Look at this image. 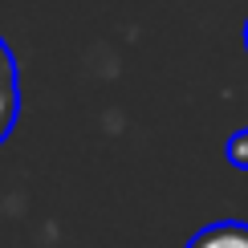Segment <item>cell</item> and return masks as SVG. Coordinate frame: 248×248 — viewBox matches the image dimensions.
Wrapping results in <instances>:
<instances>
[{"instance_id": "6da1fadb", "label": "cell", "mask_w": 248, "mask_h": 248, "mask_svg": "<svg viewBox=\"0 0 248 248\" xmlns=\"http://www.w3.org/2000/svg\"><path fill=\"white\" fill-rule=\"evenodd\" d=\"M16 114H20V90H16V61H13V49L8 41L0 37V142L13 134L16 126Z\"/></svg>"}, {"instance_id": "7a4b0ae2", "label": "cell", "mask_w": 248, "mask_h": 248, "mask_svg": "<svg viewBox=\"0 0 248 248\" xmlns=\"http://www.w3.org/2000/svg\"><path fill=\"white\" fill-rule=\"evenodd\" d=\"M187 248H248V224H240V220L208 224L187 240Z\"/></svg>"}, {"instance_id": "3957f363", "label": "cell", "mask_w": 248, "mask_h": 248, "mask_svg": "<svg viewBox=\"0 0 248 248\" xmlns=\"http://www.w3.org/2000/svg\"><path fill=\"white\" fill-rule=\"evenodd\" d=\"M224 159H228L232 167L248 171V126H240V130L228 134V142H224Z\"/></svg>"}, {"instance_id": "277c9868", "label": "cell", "mask_w": 248, "mask_h": 248, "mask_svg": "<svg viewBox=\"0 0 248 248\" xmlns=\"http://www.w3.org/2000/svg\"><path fill=\"white\" fill-rule=\"evenodd\" d=\"M244 49H248V20H244Z\"/></svg>"}]
</instances>
